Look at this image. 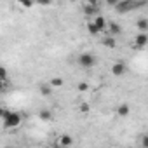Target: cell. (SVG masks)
<instances>
[{"label":"cell","mask_w":148,"mask_h":148,"mask_svg":"<svg viewBox=\"0 0 148 148\" xmlns=\"http://www.w3.org/2000/svg\"><path fill=\"white\" fill-rule=\"evenodd\" d=\"M143 5H146V0H119L115 5V11L119 14H125V12L138 9V7H143Z\"/></svg>","instance_id":"obj_1"},{"label":"cell","mask_w":148,"mask_h":148,"mask_svg":"<svg viewBox=\"0 0 148 148\" xmlns=\"http://www.w3.org/2000/svg\"><path fill=\"white\" fill-rule=\"evenodd\" d=\"M2 120H4V127H5V129H14V127L21 125L23 117H21V113L12 112V110L7 108V112H5V115L2 117Z\"/></svg>","instance_id":"obj_2"},{"label":"cell","mask_w":148,"mask_h":148,"mask_svg":"<svg viewBox=\"0 0 148 148\" xmlns=\"http://www.w3.org/2000/svg\"><path fill=\"white\" fill-rule=\"evenodd\" d=\"M77 63H79V66H80V68L89 70V68H94V66L98 64V58H96L92 52H82V54L79 56Z\"/></svg>","instance_id":"obj_3"},{"label":"cell","mask_w":148,"mask_h":148,"mask_svg":"<svg viewBox=\"0 0 148 148\" xmlns=\"http://www.w3.org/2000/svg\"><path fill=\"white\" fill-rule=\"evenodd\" d=\"M125 71H127V64L124 61H117V63L112 64V75L122 77V75H125Z\"/></svg>","instance_id":"obj_4"},{"label":"cell","mask_w":148,"mask_h":148,"mask_svg":"<svg viewBox=\"0 0 148 148\" xmlns=\"http://www.w3.org/2000/svg\"><path fill=\"white\" fill-rule=\"evenodd\" d=\"M146 44H148V32H139L134 37V47L143 49V47H146Z\"/></svg>","instance_id":"obj_5"},{"label":"cell","mask_w":148,"mask_h":148,"mask_svg":"<svg viewBox=\"0 0 148 148\" xmlns=\"http://www.w3.org/2000/svg\"><path fill=\"white\" fill-rule=\"evenodd\" d=\"M106 32H108V35H120L122 33V26L119 25V23H115V21H106Z\"/></svg>","instance_id":"obj_6"},{"label":"cell","mask_w":148,"mask_h":148,"mask_svg":"<svg viewBox=\"0 0 148 148\" xmlns=\"http://www.w3.org/2000/svg\"><path fill=\"white\" fill-rule=\"evenodd\" d=\"M84 14H86L87 18H94V16L99 14V7H98L96 4H87V2H86V5H84Z\"/></svg>","instance_id":"obj_7"},{"label":"cell","mask_w":148,"mask_h":148,"mask_svg":"<svg viewBox=\"0 0 148 148\" xmlns=\"http://www.w3.org/2000/svg\"><path fill=\"white\" fill-rule=\"evenodd\" d=\"M92 23L96 25V28L99 30V33H105V32H106V19H105L101 14L94 16V18H92Z\"/></svg>","instance_id":"obj_8"},{"label":"cell","mask_w":148,"mask_h":148,"mask_svg":"<svg viewBox=\"0 0 148 148\" xmlns=\"http://www.w3.org/2000/svg\"><path fill=\"white\" fill-rule=\"evenodd\" d=\"M56 145H58V146H71V145H73V138H71L70 134H61Z\"/></svg>","instance_id":"obj_9"},{"label":"cell","mask_w":148,"mask_h":148,"mask_svg":"<svg viewBox=\"0 0 148 148\" xmlns=\"http://www.w3.org/2000/svg\"><path fill=\"white\" fill-rule=\"evenodd\" d=\"M103 45L105 47H110V49H113L115 45H117V42H115V37L113 35H108V37H103Z\"/></svg>","instance_id":"obj_10"},{"label":"cell","mask_w":148,"mask_h":148,"mask_svg":"<svg viewBox=\"0 0 148 148\" xmlns=\"http://www.w3.org/2000/svg\"><path fill=\"white\" fill-rule=\"evenodd\" d=\"M38 117H40V120L49 122V120H52V112H51V110H40Z\"/></svg>","instance_id":"obj_11"},{"label":"cell","mask_w":148,"mask_h":148,"mask_svg":"<svg viewBox=\"0 0 148 148\" xmlns=\"http://www.w3.org/2000/svg\"><path fill=\"white\" fill-rule=\"evenodd\" d=\"M40 94L42 96H51L52 94V86L51 84H42L40 86Z\"/></svg>","instance_id":"obj_12"},{"label":"cell","mask_w":148,"mask_h":148,"mask_svg":"<svg viewBox=\"0 0 148 148\" xmlns=\"http://www.w3.org/2000/svg\"><path fill=\"white\" fill-rule=\"evenodd\" d=\"M129 112H131V108H129V105H125V103H124V105H120V106L117 108V113H119L120 117H127V115H129Z\"/></svg>","instance_id":"obj_13"},{"label":"cell","mask_w":148,"mask_h":148,"mask_svg":"<svg viewBox=\"0 0 148 148\" xmlns=\"http://www.w3.org/2000/svg\"><path fill=\"white\" fill-rule=\"evenodd\" d=\"M138 28H139L141 32H148V19H146V18L138 19Z\"/></svg>","instance_id":"obj_14"},{"label":"cell","mask_w":148,"mask_h":148,"mask_svg":"<svg viewBox=\"0 0 148 148\" xmlns=\"http://www.w3.org/2000/svg\"><path fill=\"white\" fill-rule=\"evenodd\" d=\"M86 26H87V32H89L91 35H99V30L96 28V25L92 23V19H91V21H89V23H87Z\"/></svg>","instance_id":"obj_15"},{"label":"cell","mask_w":148,"mask_h":148,"mask_svg":"<svg viewBox=\"0 0 148 148\" xmlns=\"http://www.w3.org/2000/svg\"><path fill=\"white\" fill-rule=\"evenodd\" d=\"M49 84H51L52 87H61V86L64 84V80H63L61 77H54V79H51V80H49Z\"/></svg>","instance_id":"obj_16"},{"label":"cell","mask_w":148,"mask_h":148,"mask_svg":"<svg viewBox=\"0 0 148 148\" xmlns=\"http://www.w3.org/2000/svg\"><path fill=\"white\" fill-rule=\"evenodd\" d=\"M35 5H40V7H49L54 4V0H33Z\"/></svg>","instance_id":"obj_17"},{"label":"cell","mask_w":148,"mask_h":148,"mask_svg":"<svg viewBox=\"0 0 148 148\" xmlns=\"http://www.w3.org/2000/svg\"><path fill=\"white\" fill-rule=\"evenodd\" d=\"M19 2V5L23 7V9H32L35 4H33V0H18Z\"/></svg>","instance_id":"obj_18"},{"label":"cell","mask_w":148,"mask_h":148,"mask_svg":"<svg viewBox=\"0 0 148 148\" xmlns=\"http://www.w3.org/2000/svg\"><path fill=\"white\" fill-rule=\"evenodd\" d=\"M7 79H9V73H7V70H5L4 66H0V80L7 82Z\"/></svg>","instance_id":"obj_19"},{"label":"cell","mask_w":148,"mask_h":148,"mask_svg":"<svg viewBox=\"0 0 148 148\" xmlns=\"http://www.w3.org/2000/svg\"><path fill=\"white\" fill-rule=\"evenodd\" d=\"M77 89H79V91H80V92H84V91H87V89H89V86H87V84H86V82H80V84H79V87H77Z\"/></svg>","instance_id":"obj_20"},{"label":"cell","mask_w":148,"mask_h":148,"mask_svg":"<svg viewBox=\"0 0 148 148\" xmlns=\"http://www.w3.org/2000/svg\"><path fill=\"white\" fill-rule=\"evenodd\" d=\"M80 112H82V113H87V112H89V105H87V103H82V105H80Z\"/></svg>","instance_id":"obj_21"},{"label":"cell","mask_w":148,"mask_h":148,"mask_svg":"<svg viewBox=\"0 0 148 148\" xmlns=\"http://www.w3.org/2000/svg\"><path fill=\"white\" fill-rule=\"evenodd\" d=\"M117 2H119V0H106V5H110V7H115V5H117Z\"/></svg>","instance_id":"obj_22"},{"label":"cell","mask_w":148,"mask_h":148,"mask_svg":"<svg viewBox=\"0 0 148 148\" xmlns=\"http://www.w3.org/2000/svg\"><path fill=\"white\" fill-rule=\"evenodd\" d=\"M5 112H7V108H4V106H0V119H2V117L5 115Z\"/></svg>","instance_id":"obj_23"},{"label":"cell","mask_w":148,"mask_h":148,"mask_svg":"<svg viewBox=\"0 0 148 148\" xmlns=\"http://www.w3.org/2000/svg\"><path fill=\"white\" fill-rule=\"evenodd\" d=\"M141 143H143V146H148V136H146V134L143 136V141H141Z\"/></svg>","instance_id":"obj_24"},{"label":"cell","mask_w":148,"mask_h":148,"mask_svg":"<svg viewBox=\"0 0 148 148\" xmlns=\"http://www.w3.org/2000/svg\"><path fill=\"white\" fill-rule=\"evenodd\" d=\"M4 89H5V82H4V80H0V92H2Z\"/></svg>","instance_id":"obj_25"},{"label":"cell","mask_w":148,"mask_h":148,"mask_svg":"<svg viewBox=\"0 0 148 148\" xmlns=\"http://www.w3.org/2000/svg\"><path fill=\"white\" fill-rule=\"evenodd\" d=\"M86 2H87V4H96V5H98L99 0H86Z\"/></svg>","instance_id":"obj_26"},{"label":"cell","mask_w":148,"mask_h":148,"mask_svg":"<svg viewBox=\"0 0 148 148\" xmlns=\"http://www.w3.org/2000/svg\"><path fill=\"white\" fill-rule=\"evenodd\" d=\"M71 2H75V0H71Z\"/></svg>","instance_id":"obj_27"}]
</instances>
